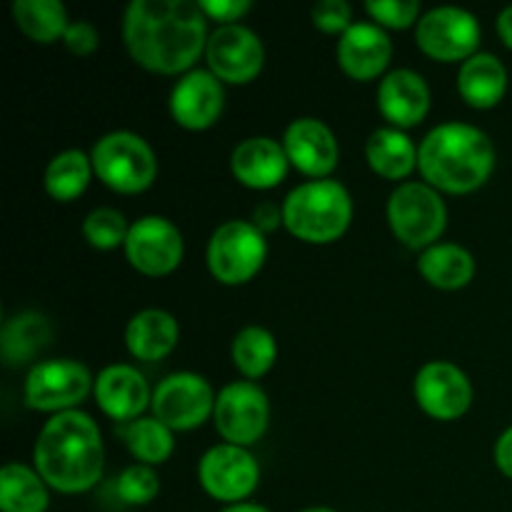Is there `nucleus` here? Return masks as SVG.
<instances>
[{
	"label": "nucleus",
	"mask_w": 512,
	"mask_h": 512,
	"mask_svg": "<svg viewBox=\"0 0 512 512\" xmlns=\"http://www.w3.org/2000/svg\"><path fill=\"white\" fill-rule=\"evenodd\" d=\"M123 38L140 68L190 73L208 48V15L193 0H133L123 15Z\"/></svg>",
	"instance_id": "nucleus-1"
},
{
	"label": "nucleus",
	"mask_w": 512,
	"mask_h": 512,
	"mask_svg": "<svg viewBox=\"0 0 512 512\" xmlns=\"http://www.w3.org/2000/svg\"><path fill=\"white\" fill-rule=\"evenodd\" d=\"M33 463L45 485L58 493L95 488L103 475V440L95 420L80 410L53 415L35 440Z\"/></svg>",
	"instance_id": "nucleus-2"
},
{
	"label": "nucleus",
	"mask_w": 512,
	"mask_h": 512,
	"mask_svg": "<svg viewBox=\"0 0 512 512\" xmlns=\"http://www.w3.org/2000/svg\"><path fill=\"white\" fill-rule=\"evenodd\" d=\"M425 183L453 195L483 188L495 170V145L488 133L468 123H443L418 148Z\"/></svg>",
	"instance_id": "nucleus-3"
},
{
	"label": "nucleus",
	"mask_w": 512,
	"mask_h": 512,
	"mask_svg": "<svg viewBox=\"0 0 512 512\" xmlns=\"http://www.w3.org/2000/svg\"><path fill=\"white\" fill-rule=\"evenodd\" d=\"M353 220V200L338 180H310L290 190L283 203V225L290 235L310 245L343 238Z\"/></svg>",
	"instance_id": "nucleus-4"
},
{
	"label": "nucleus",
	"mask_w": 512,
	"mask_h": 512,
	"mask_svg": "<svg viewBox=\"0 0 512 512\" xmlns=\"http://www.w3.org/2000/svg\"><path fill=\"white\" fill-rule=\"evenodd\" d=\"M93 170L115 193L135 195L153 185L158 175V160L148 140L130 130H115L93 145Z\"/></svg>",
	"instance_id": "nucleus-5"
},
{
	"label": "nucleus",
	"mask_w": 512,
	"mask_h": 512,
	"mask_svg": "<svg viewBox=\"0 0 512 512\" xmlns=\"http://www.w3.org/2000/svg\"><path fill=\"white\" fill-rule=\"evenodd\" d=\"M388 223L395 238L413 250L438 245L448 225V208L428 183H403L388 200Z\"/></svg>",
	"instance_id": "nucleus-6"
},
{
	"label": "nucleus",
	"mask_w": 512,
	"mask_h": 512,
	"mask_svg": "<svg viewBox=\"0 0 512 512\" xmlns=\"http://www.w3.org/2000/svg\"><path fill=\"white\" fill-rule=\"evenodd\" d=\"M268 258L265 235L250 220H228L208 243V268L223 285H243L253 280Z\"/></svg>",
	"instance_id": "nucleus-7"
},
{
	"label": "nucleus",
	"mask_w": 512,
	"mask_h": 512,
	"mask_svg": "<svg viewBox=\"0 0 512 512\" xmlns=\"http://www.w3.org/2000/svg\"><path fill=\"white\" fill-rule=\"evenodd\" d=\"M415 43L428 58L440 63H465L478 53L480 23L473 13L455 5L433 8L420 15L415 25Z\"/></svg>",
	"instance_id": "nucleus-8"
},
{
	"label": "nucleus",
	"mask_w": 512,
	"mask_h": 512,
	"mask_svg": "<svg viewBox=\"0 0 512 512\" xmlns=\"http://www.w3.org/2000/svg\"><path fill=\"white\" fill-rule=\"evenodd\" d=\"M95 388L88 368L75 360H43L25 378V405L40 413H68L83 403Z\"/></svg>",
	"instance_id": "nucleus-9"
},
{
	"label": "nucleus",
	"mask_w": 512,
	"mask_h": 512,
	"mask_svg": "<svg viewBox=\"0 0 512 512\" xmlns=\"http://www.w3.org/2000/svg\"><path fill=\"white\" fill-rule=\"evenodd\" d=\"M213 420L225 443L248 448V445L258 443L265 430H268V395L250 380L225 385L218 398H215Z\"/></svg>",
	"instance_id": "nucleus-10"
},
{
	"label": "nucleus",
	"mask_w": 512,
	"mask_h": 512,
	"mask_svg": "<svg viewBox=\"0 0 512 512\" xmlns=\"http://www.w3.org/2000/svg\"><path fill=\"white\" fill-rule=\"evenodd\" d=\"M213 388L203 375L173 373L153 390V418L170 430H193L215 413Z\"/></svg>",
	"instance_id": "nucleus-11"
},
{
	"label": "nucleus",
	"mask_w": 512,
	"mask_h": 512,
	"mask_svg": "<svg viewBox=\"0 0 512 512\" xmlns=\"http://www.w3.org/2000/svg\"><path fill=\"white\" fill-rule=\"evenodd\" d=\"M198 478L205 493L220 503L238 505L255 493L260 483V468L253 455L238 445H215L200 458Z\"/></svg>",
	"instance_id": "nucleus-12"
},
{
	"label": "nucleus",
	"mask_w": 512,
	"mask_h": 512,
	"mask_svg": "<svg viewBox=\"0 0 512 512\" xmlns=\"http://www.w3.org/2000/svg\"><path fill=\"white\" fill-rule=\"evenodd\" d=\"M185 243L180 230L160 215H145L130 225L125 240V258L138 273L148 278H163L180 265Z\"/></svg>",
	"instance_id": "nucleus-13"
},
{
	"label": "nucleus",
	"mask_w": 512,
	"mask_h": 512,
	"mask_svg": "<svg viewBox=\"0 0 512 512\" xmlns=\"http://www.w3.org/2000/svg\"><path fill=\"white\" fill-rule=\"evenodd\" d=\"M208 68L220 83L245 85L258 78L265 63L263 40L245 25H220L205 48Z\"/></svg>",
	"instance_id": "nucleus-14"
},
{
	"label": "nucleus",
	"mask_w": 512,
	"mask_h": 512,
	"mask_svg": "<svg viewBox=\"0 0 512 512\" xmlns=\"http://www.w3.org/2000/svg\"><path fill=\"white\" fill-rule=\"evenodd\" d=\"M413 390L423 413L435 420L463 418L473 403V385L468 375L445 360L425 363L415 375Z\"/></svg>",
	"instance_id": "nucleus-15"
},
{
	"label": "nucleus",
	"mask_w": 512,
	"mask_h": 512,
	"mask_svg": "<svg viewBox=\"0 0 512 512\" xmlns=\"http://www.w3.org/2000/svg\"><path fill=\"white\" fill-rule=\"evenodd\" d=\"M283 148L290 165L308 178L325 180L340 160L338 140L333 130L318 118H298L285 128Z\"/></svg>",
	"instance_id": "nucleus-16"
},
{
	"label": "nucleus",
	"mask_w": 512,
	"mask_h": 512,
	"mask_svg": "<svg viewBox=\"0 0 512 512\" xmlns=\"http://www.w3.org/2000/svg\"><path fill=\"white\" fill-rule=\"evenodd\" d=\"M225 93L210 70H190L170 93V115L188 130H208L223 113Z\"/></svg>",
	"instance_id": "nucleus-17"
},
{
	"label": "nucleus",
	"mask_w": 512,
	"mask_h": 512,
	"mask_svg": "<svg viewBox=\"0 0 512 512\" xmlns=\"http://www.w3.org/2000/svg\"><path fill=\"white\" fill-rule=\"evenodd\" d=\"M95 403L108 418L118 423H133L153 403L148 383L133 365H108L95 378Z\"/></svg>",
	"instance_id": "nucleus-18"
},
{
	"label": "nucleus",
	"mask_w": 512,
	"mask_h": 512,
	"mask_svg": "<svg viewBox=\"0 0 512 512\" xmlns=\"http://www.w3.org/2000/svg\"><path fill=\"white\" fill-rule=\"evenodd\" d=\"M393 43L375 23H353L338 40V65L353 80H373L388 68Z\"/></svg>",
	"instance_id": "nucleus-19"
},
{
	"label": "nucleus",
	"mask_w": 512,
	"mask_h": 512,
	"mask_svg": "<svg viewBox=\"0 0 512 512\" xmlns=\"http://www.w3.org/2000/svg\"><path fill=\"white\" fill-rule=\"evenodd\" d=\"M290 160L285 155L283 143L268 138V135H255L235 145L230 155V170L235 180L250 190H270L280 185V180L288 175Z\"/></svg>",
	"instance_id": "nucleus-20"
},
{
	"label": "nucleus",
	"mask_w": 512,
	"mask_h": 512,
	"mask_svg": "<svg viewBox=\"0 0 512 512\" xmlns=\"http://www.w3.org/2000/svg\"><path fill=\"white\" fill-rule=\"evenodd\" d=\"M378 108L393 128H413L430 110V88L420 73L410 68L393 70L380 80Z\"/></svg>",
	"instance_id": "nucleus-21"
},
{
	"label": "nucleus",
	"mask_w": 512,
	"mask_h": 512,
	"mask_svg": "<svg viewBox=\"0 0 512 512\" xmlns=\"http://www.w3.org/2000/svg\"><path fill=\"white\" fill-rule=\"evenodd\" d=\"M178 338V320L168 310L160 308L140 310L125 328V345H128L130 355L138 360H148V363L168 358L178 345Z\"/></svg>",
	"instance_id": "nucleus-22"
},
{
	"label": "nucleus",
	"mask_w": 512,
	"mask_h": 512,
	"mask_svg": "<svg viewBox=\"0 0 512 512\" xmlns=\"http://www.w3.org/2000/svg\"><path fill=\"white\" fill-rule=\"evenodd\" d=\"M458 90L465 103L478 110L495 108L508 90V70L493 53H475L460 65Z\"/></svg>",
	"instance_id": "nucleus-23"
},
{
	"label": "nucleus",
	"mask_w": 512,
	"mask_h": 512,
	"mask_svg": "<svg viewBox=\"0 0 512 512\" xmlns=\"http://www.w3.org/2000/svg\"><path fill=\"white\" fill-rule=\"evenodd\" d=\"M368 165L388 180H403L418 168V148L400 128H378L365 143Z\"/></svg>",
	"instance_id": "nucleus-24"
},
{
	"label": "nucleus",
	"mask_w": 512,
	"mask_h": 512,
	"mask_svg": "<svg viewBox=\"0 0 512 512\" xmlns=\"http://www.w3.org/2000/svg\"><path fill=\"white\" fill-rule=\"evenodd\" d=\"M50 338H53V328L45 315L30 313V310L13 315L5 320L3 333H0V353H3L5 365L28 363L50 343Z\"/></svg>",
	"instance_id": "nucleus-25"
},
{
	"label": "nucleus",
	"mask_w": 512,
	"mask_h": 512,
	"mask_svg": "<svg viewBox=\"0 0 512 512\" xmlns=\"http://www.w3.org/2000/svg\"><path fill=\"white\" fill-rule=\"evenodd\" d=\"M418 270L433 288L460 290L473 280L475 258L455 243H438L423 250Z\"/></svg>",
	"instance_id": "nucleus-26"
},
{
	"label": "nucleus",
	"mask_w": 512,
	"mask_h": 512,
	"mask_svg": "<svg viewBox=\"0 0 512 512\" xmlns=\"http://www.w3.org/2000/svg\"><path fill=\"white\" fill-rule=\"evenodd\" d=\"M50 495L38 470L8 463L0 470V510L3 512H45Z\"/></svg>",
	"instance_id": "nucleus-27"
},
{
	"label": "nucleus",
	"mask_w": 512,
	"mask_h": 512,
	"mask_svg": "<svg viewBox=\"0 0 512 512\" xmlns=\"http://www.w3.org/2000/svg\"><path fill=\"white\" fill-rule=\"evenodd\" d=\"M93 160L83 150H63L48 163L43 175L45 190L58 203H70L80 198L93 178Z\"/></svg>",
	"instance_id": "nucleus-28"
},
{
	"label": "nucleus",
	"mask_w": 512,
	"mask_h": 512,
	"mask_svg": "<svg viewBox=\"0 0 512 512\" xmlns=\"http://www.w3.org/2000/svg\"><path fill=\"white\" fill-rule=\"evenodd\" d=\"M15 25L35 43H55L68 30V10L60 0H15Z\"/></svg>",
	"instance_id": "nucleus-29"
},
{
	"label": "nucleus",
	"mask_w": 512,
	"mask_h": 512,
	"mask_svg": "<svg viewBox=\"0 0 512 512\" xmlns=\"http://www.w3.org/2000/svg\"><path fill=\"white\" fill-rule=\"evenodd\" d=\"M120 438L128 445L130 455L150 468L163 465L175 450L173 430L160 423L158 418H138L133 423H125Z\"/></svg>",
	"instance_id": "nucleus-30"
},
{
	"label": "nucleus",
	"mask_w": 512,
	"mask_h": 512,
	"mask_svg": "<svg viewBox=\"0 0 512 512\" xmlns=\"http://www.w3.org/2000/svg\"><path fill=\"white\" fill-rule=\"evenodd\" d=\"M233 363L248 380H258L268 373L278 360V343L273 333L260 325H248L233 338Z\"/></svg>",
	"instance_id": "nucleus-31"
},
{
	"label": "nucleus",
	"mask_w": 512,
	"mask_h": 512,
	"mask_svg": "<svg viewBox=\"0 0 512 512\" xmlns=\"http://www.w3.org/2000/svg\"><path fill=\"white\" fill-rule=\"evenodd\" d=\"M128 233V220L115 208H95L83 220V235L95 250H113L120 248V245L125 248Z\"/></svg>",
	"instance_id": "nucleus-32"
},
{
	"label": "nucleus",
	"mask_w": 512,
	"mask_h": 512,
	"mask_svg": "<svg viewBox=\"0 0 512 512\" xmlns=\"http://www.w3.org/2000/svg\"><path fill=\"white\" fill-rule=\"evenodd\" d=\"M115 490H118V498L125 505H148L158 498L160 478L150 465H130L120 473Z\"/></svg>",
	"instance_id": "nucleus-33"
},
{
	"label": "nucleus",
	"mask_w": 512,
	"mask_h": 512,
	"mask_svg": "<svg viewBox=\"0 0 512 512\" xmlns=\"http://www.w3.org/2000/svg\"><path fill=\"white\" fill-rule=\"evenodd\" d=\"M370 18L380 28H395L403 30L410 25H418L420 3L418 0H368L365 3Z\"/></svg>",
	"instance_id": "nucleus-34"
},
{
	"label": "nucleus",
	"mask_w": 512,
	"mask_h": 512,
	"mask_svg": "<svg viewBox=\"0 0 512 512\" xmlns=\"http://www.w3.org/2000/svg\"><path fill=\"white\" fill-rule=\"evenodd\" d=\"M313 25L323 33H345L353 25V8L345 0H320L313 5Z\"/></svg>",
	"instance_id": "nucleus-35"
},
{
	"label": "nucleus",
	"mask_w": 512,
	"mask_h": 512,
	"mask_svg": "<svg viewBox=\"0 0 512 512\" xmlns=\"http://www.w3.org/2000/svg\"><path fill=\"white\" fill-rule=\"evenodd\" d=\"M63 43L70 53L78 55V58H85V55H93L95 50H98L100 35L93 23H88V20H75V23H70L68 30H65Z\"/></svg>",
	"instance_id": "nucleus-36"
},
{
	"label": "nucleus",
	"mask_w": 512,
	"mask_h": 512,
	"mask_svg": "<svg viewBox=\"0 0 512 512\" xmlns=\"http://www.w3.org/2000/svg\"><path fill=\"white\" fill-rule=\"evenodd\" d=\"M200 8L210 20L235 25V20L243 18L253 5H250V0H200Z\"/></svg>",
	"instance_id": "nucleus-37"
},
{
	"label": "nucleus",
	"mask_w": 512,
	"mask_h": 512,
	"mask_svg": "<svg viewBox=\"0 0 512 512\" xmlns=\"http://www.w3.org/2000/svg\"><path fill=\"white\" fill-rule=\"evenodd\" d=\"M280 223H283V208H278L275 203H260L258 208L253 210V225L263 235L278 230Z\"/></svg>",
	"instance_id": "nucleus-38"
},
{
	"label": "nucleus",
	"mask_w": 512,
	"mask_h": 512,
	"mask_svg": "<svg viewBox=\"0 0 512 512\" xmlns=\"http://www.w3.org/2000/svg\"><path fill=\"white\" fill-rule=\"evenodd\" d=\"M495 465L505 478L512 480V428L505 430L495 443Z\"/></svg>",
	"instance_id": "nucleus-39"
},
{
	"label": "nucleus",
	"mask_w": 512,
	"mask_h": 512,
	"mask_svg": "<svg viewBox=\"0 0 512 512\" xmlns=\"http://www.w3.org/2000/svg\"><path fill=\"white\" fill-rule=\"evenodd\" d=\"M498 33L500 40H503L508 48H512V5H508V8L498 15Z\"/></svg>",
	"instance_id": "nucleus-40"
},
{
	"label": "nucleus",
	"mask_w": 512,
	"mask_h": 512,
	"mask_svg": "<svg viewBox=\"0 0 512 512\" xmlns=\"http://www.w3.org/2000/svg\"><path fill=\"white\" fill-rule=\"evenodd\" d=\"M220 512H270V510L255 503H238V505H228V508H223Z\"/></svg>",
	"instance_id": "nucleus-41"
},
{
	"label": "nucleus",
	"mask_w": 512,
	"mask_h": 512,
	"mask_svg": "<svg viewBox=\"0 0 512 512\" xmlns=\"http://www.w3.org/2000/svg\"><path fill=\"white\" fill-rule=\"evenodd\" d=\"M300 512H335L333 508H308V510H300Z\"/></svg>",
	"instance_id": "nucleus-42"
}]
</instances>
